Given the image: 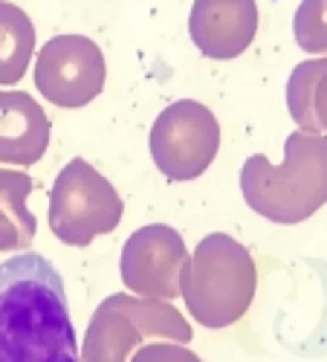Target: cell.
I'll return each mask as SVG.
<instances>
[{
	"label": "cell",
	"mask_w": 327,
	"mask_h": 362,
	"mask_svg": "<svg viewBox=\"0 0 327 362\" xmlns=\"http://www.w3.org/2000/svg\"><path fill=\"white\" fill-rule=\"evenodd\" d=\"M148 145H151L154 165L165 180L189 183L215 163L220 148V125L206 105L180 99L157 116Z\"/></svg>",
	"instance_id": "277c9868"
},
{
	"label": "cell",
	"mask_w": 327,
	"mask_h": 362,
	"mask_svg": "<svg viewBox=\"0 0 327 362\" xmlns=\"http://www.w3.org/2000/svg\"><path fill=\"white\" fill-rule=\"evenodd\" d=\"M0 362H78L64 279L41 252L0 264Z\"/></svg>",
	"instance_id": "6da1fadb"
},
{
	"label": "cell",
	"mask_w": 327,
	"mask_h": 362,
	"mask_svg": "<svg viewBox=\"0 0 327 362\" xmlns=\"http://www.w3.org/2000/svg\"><path fill=\"white\" fill-rule=\"evenodd\" d=\"M189 255L174 229L154 223L133 232L122 252V279L131 290L174 298L180 293Z\"/></svg>",
	"instance_id": "52a82bcc"
},
{
	"label": "cell",
	"mask_w": 327,
	"mask_h": 362,
	"mask_svg": "<svg viewBox=\"0 0 327 362\" xmlns=\"http://www.w3.org/2000/svg\"><path fill=\"white\" fill-rule=\"evenodd\" d=\"M49 136V116L32 96L20 90L0 93V163L35 165L47 154Z\"/></svg>",
	"instance_id": "9c48e42d"
},
{
	"label": "cell",
	"mask_w": 327,
	"mask_h": 362,
	"mask_svg": "<svg viewBox=\"0 0 327 362\" xmlns=\"http://www.w3.org/2000/svg\"><path fill=\"white\" fill-rule=\"evenodd\" d=\"M241 192L252 212L273 223H302L327 203V136L295 131L284 142V160L273 165L255 154L241 168Z\"/></svg>",
	"instance_id": "7a4b0ae2"
},
{
	"label": "cell",
	"mask_w": 327,
	"mask_h": 362,
	"mask_svg": "<svg viewBox=\"0 0 327 362\" xmlns=\"http://www.w3.org/2000/svg\"><path fill=\"white\" fill-rule=\"evenodd\" d=\"M287 107L302 131H327V58L302 62L287 81Z\"/></svg>",
	"instance_id": "30bf717a"
},
{
	"label": "cell",
	"mask_w": 327,
	"mask_h": 362,
	"mask_svg": "<svg viewBox=\"0 0 327 362\" xmlns=\"http://www.w3.org/2000/svg\"><path fill=\"white\" fill-rule=\"evenodd\" d=\"M125 203L90 163L73 157L58 171L49 192V229L67 247H90L122 221Z\"/></svg>",
	"instance_id": "3957f363"
},
{
	"label": "cell",
	"mask_w": 327,
	"mask_h": 362,
	"mask_svg": "<svg viewBox=\"0 0 327 362\" xmlns=\"http://www.w3.org/2000/svg\"><path fill=\"white\" fill-rule=\"evenodd\" d=\"M105 52L87 35H55L38 52L35 87L58 107L76 110L90 105L105 90Z\"/></svg>",
	"instance_id": "5b68a950"
},
{
	"label": "cell",
	"mask_w": 327,
	"mask_h": 362,
	"mask_svg": "<svg viewBox=\"0 0 327 362\" xmlns=\"http://www.w3.org/2000/svg\"><path fill=\"white\" fill-rule=\"evenodd\" d=\"M35 52V26L29 15L12 4H0V84L23 78Z\"/></svg>",
	"instance_id": "8fae6325"
},
{
	"label": "cell",
	"mask_w": 327,
	"mask_h": 362,
	"mask_svg": "<svg viewBox=\"0 0 327 362\" xmlns=\"http://www.w3.org/2000/svg\"><path fill=\"white\" fill-rule=\"evenodd\" d=\"M180 284H183V296L189 301V308L197 319L206 310V305H209L212 293L223 290L229 313L237 322V316L246 310L252 298V284H255L252 258L229 235H209L200 240V247L189 258Z\"/></svg>",
	"instance_id": "8992f818"
},
{
	"label": "cell",
	"mask_w": 327,
	"mask_h": 362,
	"mask_svg": "<svg viewBox=\"0 0 327 362\" xmlns=\"http://www.w3.org/2000/svg\"><path fill=\"white\" fill-rule=\"evenodd\" d=\"M292 35L304 52H327V0H302L292 18Z\"/></svg>",
	"instance_id": "7c38bea8"
},
{
	"label": "cell",
	"mask_w": 327,
	"mask_h": 362,
	"mask_svg": "<svg viewBox=\"0 0 327 362\" xmlns=\"http://www.w3.org/2000/svg\"><path fill=\"white\" fill-rule=\"evenodd\" d=\"M258 35L255 0H194L189 12L191 44L215 62H229L249 49Z\"/></svg>",
	"instance_id": "ba28073f"
}]
</instances>
